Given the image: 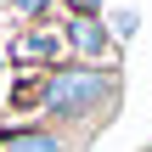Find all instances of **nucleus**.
I'll list each match as a JSON object with an SVG mask.
<instances>
[{
    "mask_svg": "<svg viewBox=\"0 0 152 152\" xmlns=\"http://www.w3.org/2000/svg\"><path fill=\"white\" fill-rule=\"evenodd\" d=\"M0 152H62V141L56 135H6Z\"/></svg>",
    "mask_w": 152,
    "mask_h": 152,
    "instance_id": "obj_2",
    "label": "nucleus"
},
{
    "mask_svg": "<svg viewBox=\"0 0 152 152\" xmlns=\"http://www.w3.org/2000/svg\"><path fill=\"white\" fill-rule=\"evenodd\" d=\"M73 39H79L85 51H96V45H102V34H96V28H73Z\"/></svg>",
    "mask_w": 152,
    "mask_h": 152,
    "instance_id": "obj_3",
    "label": "nucleus"
},
{
    "mask_svg": "<svg viewBox=\"0 0 152 152\" xmlns=\"http://www.w3.org/2000/svg\"><path fill=\"white\" fill-rule=\"evenodd\" d=\"M96 96H107V79L102 73H73V68H62L56 79H51V90H45V102H51V113H73V107H90Z\"/></svg>",
    "mask_w": 152,
    "mask_h": 152,
    "instance_id": "obj_1",
    "label": "nucleus"
}]
</instances>
